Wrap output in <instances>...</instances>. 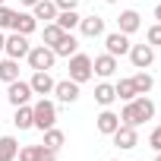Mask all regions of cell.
Segmentation results:
<instances>
[{"instance_id": "cell-35", "label": "cell", "mask_w": 161, "mask_h": 161, "mask_svg": "<svg viewBox=\"0 0 161 161\" xmlns=\"http://www.w3.org/2000/svg\"><path fill=\"white\" fill-rule=\"evenodd\" d=\"M3 44H7V38H3V32H0V51H3Z\"/></svg>"}, {"instance_id": "cell-2", "label": "cell", "mask_w": 161, "mask_h": 161, "mask_svg": "<svg viewBox=\"0 0 161 161\" xmlns=\"http://www.w3.org/2000/svg\"><path fill=\"white\" fill-rule=\"evenodd\" d=\"M32 117H35V126H38L41 133L51 130V126L57 123V108H54V101H47V98L35 101V104H32Z\"/></svg>"}, {"instance_id": "cell-18", "label": "cell", "mask_w": 161, "mask_h": 161, "mask_svg": "<svg viewBox=\"0 0 161 161\" xmlns=\"http://www.w3.org/2000/svg\"><path fill=\"white\" fill-rule=\"evenodd\" d=\"M76 47H79V41H76V38L66 32V35H63V38H60V41H57L51 51H54L57 57H73V54H76Z\"/></svg>"}, {"instance_id": "cell-15", "label": "cell", "mask_w": 161, "mask_h": 161, "mask_svg": "<svg viewBox=\"0 0 161 161\" xmlns=\"http://www.w3.org/2000/svg\"><path fill=\"white\" fill-rule=\"evenodd\" d=\"M139 19H142V16H139L136 10H123V13H120V19H117V32L133 35V32L139 29Z\"/></svg>"}, {"instance_id": "cell-8", "label": "cell", "mask_w": 161, "mask_h": 161, "mask_svg": "<svg viewBox=\"0 0 161 161\" xmlns=\"http://www.w3.org/2000/svg\"><path fill=\"white\" fill-rule=\"evenodd\" d=\"M114 145H120V148H136L139 145V136H136V126H126V123H120L114 133Z\"/></svg>"}, {"instance_id": "cell-24", "label": "cell", "mask_w": 161, "mask_h": 161, "mask_svg": "<svg viewBox=\"0 0 161 161\" xmlns=\"http://www.w3.org/2000/svg\"><path fill=\"white\" fill-rule=\"evenodd\" d=\"M133 86H136V92H139V95H148V92H152V86H155V79H152L145 69H139V73L133 76Z\"/></svg>"}, {"instance_id": "cell-37", "label": "cell", "mask_w": 161, "mask_h": 161, "mask_svg": "<svg viewBox=\"0 0 161 161\" xmlns=\"http://www.w3.org/2000/svg\"><path fill=\"white\" fill-rule=\"evenodd\" d=\"M155 161H161V152H158V158H155Z\"/></svg>"}, {"instance_id": "cell-26", "label": "cell", "mask_w": 161, "mask_h": 161, "mask_svg": "<svg viewBox=\"0 0 161 161\" xmlns=\"http://www.w3.org/2000/svg\"><path fill=\"white\" fill-rule=\"evenodd\" d=\"M114 98H117V92H114V86H108V82H101V86H95V101H98V104H104V108H108V104H111Z\"/></svg>"}, {"instance_id": "cell-33", "label": "cell", "mask_w": 161, "mask_h": 161, "mask_svg": "<svg viewBox=\"0 0 161 161\" xmlns=\"http://www.w3.org/2000/svg\"><path fill=\"white\" fill-rule=\"evenodd\" d=\"M19 3H22V7H35V3H38V0H19Z\"/></svg>"}, {"instance_id": "cell-10", "label": "cell", "mask_w": 161, "mask_h": 161, "mask_svg": "<svg viewBox=\"0 0 161 161\" xmlns=\"http://www.w3.org/2000/svg\"><path fill=\"white\" fill-rule=\"evenodd\" d=\"M29 86H32L35 95H51V92H54V79H51L47 69H35V76H32Z\"/></svg>"}, {"instance_id": "cell-39", "label": "cell", "mask_w": 161, "mask_h": 161, "mask_svg": "<svg viewBox=\"0 0 161 161\" xmlns=\"http://www.w3.org/2000/svg\"><path fill=\"white\" fill-rule=\"evenodd\" d=\"M114 161H117V158H114Z\"/></svg>"}, {"instance_id": "cell-21", "label": "cell", "mask_w": 161, "mask_h": 161, "mask_svg": "<svg viewBox=\"0 0 161 161\" xmlns=\"http://www.w3.org/2000/svg\"><path fill=\"white\" fill-rule=\"evenodd\" d=\"M57 13H60V10L54 7V0H38L32 16H35V19H47V22H51V19H57Z\"/></svg>"}, {"instance_id": "cell-7", "label": "cell", "mask_w": 161, "mask_h": 161, "mask_svg": "<svg viewBox=\"0 0 161 161\" xmlns=\"http://www.w3.org/2000/svg\"><path fill=\"white\" fill-rule=\"evenodd\" d=\"M3 51L13 57V60H22L32 47H29V41H25V35H19V32H13L10 38H7V44H3Z\"/></svg>"}, {"instance_id": "cell-12", "label": "cell", "mask_w": 161, "mask_h": 161, "mask_svg": "<svg viewBox=\"0 0 161 161\" xmlns=\"http://www.w3.org/2000/svg\"><path fill=\"white\" fill-rule=\"evenodd\" d=\"M35 25H38V19H35L32 13H13V25H10L13 32H19V35L29 38V35L35 32Z\"/></svg>"}, {"instance_id": "cell-29", "label": "cell", "mask_w": 161, "mask_h": 161, "mask_svg": "<svg viewBox=\"0 0 161 161\" xmlns=\"http://www.w3.org/2000/svg\"><path fill=\"white\" fill-rule=\"evenodd\" d=\"M145 38H148V44H152V47H155V44H161V22H158V25H152Z\"/></svg>"}, {"instance_id": "cell-19", "label": "cell", "mask_w": 161, "mask_h": 161, "mask_svg": "<svg viewBox=\"0 0 161 161\" xmlns=\"http://www.w3.org/2000/svg\"><path fill=\"white\" fill-rule=\"evenodd\" d=\"M19 155V142L13 136H0V161H16Z\"/></svg>"}, {"instance_id": "cell-32", "label": "cell", "mask_w": 161, "mask_h": 161, "mask_svg": "<svg viewBox=\"0 0 161 161\" xmlns=\"http://www.w3.org/2000/svg\"><path fill=\"white\" fill-rule=\"evenodd\" d=\"M76 3H79V0H54L57 10H76Z\"/></svg>"}, {"instance_id": "cell-31", "label": "cell", "mask_w": 161, "mask_h": 161, "mask_svg": "<svg viewBox=\"0 0 161 161\" xmlns=\"http://www.w3.org/2000/svg\"><path fill=\"white\" fill-rule=\"evenodd\" d=\"M148 145H152L155 152H161V126H155V130H152V136H148Z\"/></svg>"}, {"instance_id": "cell-11", "label": "cell", "mask_w": 161, "mask_h": 161, "mask_svg": "<svg viewBox=\"0 0 161 161\" xmlns=\"http://www.w3.org/2000/svg\"><path fill=\"white\" fill-rule=\"evenodd\" d=\"M54 95L66 104H73L79 98V82H73V79H63V82H54Z\"/></svg>"}, {"instance_id": "cell-25", "label": "cell", "mask_w": 161, "mask_h": 161, "mask_svg": "<svg viewBox=\"0 0 161 161\" xmlns=\"http://www.w3.org/2000/svg\"><path fill=\"white\" fill-rule=\"evenodd\" d=\"M114 92H117V98H123V101H133L139 92H136V86H133V79H120V82L114 86Z\"/></svg>"}, {"instance_id": "cell-4", "label": "cell", "mask_w": 161, "mask_h": 161, "mask_svg": "<svg viewBox=\"0 0 161 161\" xmlns=\"http://www.w3.org/2000/svg\"><path fill=\"white\" fill-rule=\"evenodd\" d=\"M25 57H29V66H32V69H51V66H54V60H57V54H54L47 44L32 47Z\"/></svg>"}, {"instance_id": "cell-38", "label": "cell", "mask_w": 161, "mask_h": 161, "mask_svg": "<svg viewBox=\"0 0 161 161\" xmlns=\"http://www.w3.org/2000/svg\"><path fill=\"white\" fill-rule=\"evenodd\" d=\"M0 7H3V0H0Z\"/></svg>"}, {"instance_id": "cell-34", "label": "cell", "mask_w": 161, "mask_h": 161, "mask_svg": "<svg viewBox=\"0 0 161 161\" xmlns=\"http://www.w3.org/2000/svg\"><path fill=\"white\" fill-rule=\"evenodd\" d=\"M155 19H158V22H161V7H155Z\"/></svg>"}, {"instance_id": "cell-6", "label": "cell", "mask_w": 161, "mask_h": 161, "mask_svg": "<svg viewBox=\"0 0 161 161\" xmlns=\"http://www.w3.org/2000/svg\"><path fill=\"white\" fill-rule=\"evenodd\" d=\"M130 60H133V66H136V69L152 66V60H155L152 44H130Z\"/></svg>"}, {"instance_id": "cell-5", "label": "cell", "mask_w": 161, "mask_h": 161, "mask_svg": "<svg viewBox=\"0 0 161 161\" xmlns=\"http://www.w3.org/2000/svg\"><path fill=\"white\" fill-rule=\"evenodd\" d=\"M35 92H32V86L29 82H10V89H7V98H10V104L13 108H19V104H29V98H32Z\"/></svg>"}, {"instance_id": "cell-16", "label": "cell", "mask_w": 161, "mask_h": 161, "mask_svg": "<svg viewBox=\"0 0 161 161\" xmlns=\"http://www.w3.org/2000/svg\"><path fill=\"white\" fill-rule=\"evenodd\" d=\"M79 29H82V35H86V38H98V35H104V19H101V16L79 19Z\"/></svg>"}, {"instance_id": "cell-22", "label": "cell", "mask_w": 161, "mask_h": 161, "mask_svg": "<svg viewBox=\"0 0 161 161\" xmlns=\"http://www.w3.org/2000/svg\"><path fill=\"white\" fill-rule=\"evenodd\" d=\"M54 22H57L63 32H69V29H76V25H79V13H76V10H60Z\"/></svg>"}, {"instance_id": "cell-13", "label": "cell", "mask_w": 161, "mask_h": 161, "mask_svg": "<svg viewBox=\"0 0 161 161\" xmlns=\"http://www.w3.org/2000/svg\"><path fill=\"white\" fill-rule=\"evenodd\" d=\"M104 44H108V54H111V57H117V54H130V38H126L123 32H111V35L104 38Z\"/></svg>"}, {"instance_id": "cell-9", "label": "cell", "mask_w": 161, "mask_h": 161, "mask_svg": "<svg viewBox=\"0 0 161 161\" xmlns=\"http://www.w3.org/2000/svg\"><path fill=\"white\" fill-rule=\"evenodd\" d=\"M19 161H57V152H51L44 145H25V148H19Z\"/></svg>"}, {"instance_id": "cell-36", "label": "cell", "mask_w": 161, "mask_h": 161, "mask_svg": "<svg viewBox=\"0 0 161 161\" xmlns=\"http://www.w3.org/2000/svg\"><path fill=\"white\" fill-rule=\"evenodd\" d=\"M104 3H117V0H104Z\"/></svg>"}, {"instance_id": "cell-23", "label": "cell", "mask_w": 161, "mask_h": 161, "mask_svg": "<svg viewBox=\"0 0 161 161\" xmlns=\"http://www.w3.org/2000/svg\"><path fill=\"white\" fill-rule=\"evenodd\" d=\"M13 123H16L19 130H32V126H35L32 108H29V104H19V108H16V120H13Z\"/></svg>"}, {"instance_id": "cell-1", "label": "cell", "mask_w": 161, "mask_h": 161, "mask_svg": "<svg viewBox=\"0 0 161 161\" xmlns=\"http://www.w3.org/2000/svg\"><path fill=\"white\" fill-rule=\"evenodd\" d=\"M152 117H155V104H152V98L136 95L133 101H126V108H123V114H120V123H126V126H139V123H145V120H152Z\"/></svg>"}, {"instance_id": "cell-28", "label": "cell", "mask_w": 161, "mask_h": 161, "mask_svg": "<svg viewBox=\"0 0 161 161\" xmlns=\"http://www.w3.org/2000/svg\"><path fill=\"white\" fill-rule=\"evenodd\" d=\"M41 145H44V148H51V152H57V148L63 145V133H60V130H54V126H51V130H44V142H41Z\"/></svg>"}, {"instance_id": "cell-30", "label": "cell", "mask_w": 161, "mask_h": 161, "mask_svg": "<svg viewBox=\"0 0 161 161\" xmlns=\"http://www.w3.org/2000/svg\"><path fill=\"white\" fill-rule=\"evenodd\" d=\"M10 25H13V10L0 7V29H10Z\"/></svg>"}, {"instance_id": "cell-17", "label": "cell", "mask_w": 161, "mask_h": 161, "mask_svg": "<svg viewBox=\"0 0 161 161\" xmlns=\"http://www.w3.org/2000/svg\"><path fill=\"white\" fill-rule=\"evenodd\" d=\"M95 120H98V133H104V136H111V133L120 126V117H117L114 111H101Z\"/></svg>"}, {"instance_id": "cell-14", "label": "cell", "mask_w": 161, "mask_h": 161, "mask_svg": "<svg viewBox=\"0 0 161 161\" xmlns=\"http://www.w3.org/2000/svg\"><path fill=\"white\" fill-rule=\"evenodd\" d=\"M92 73H98L101 79L114 76V73H117V57H111V54H101V57H95V60H92Z\"/></svg>"}, {"instance_id": "cell-20", "label": "cell", "mask_w": 161, "mask_h": 161, "mask_svg": "<svg viewBox=\"0 0 161 161\" xmlns=\"http://www.w3.org/2000/svg\"><path fill=\"white\" fill-rule=\"evenodd\" d=\"M0 79L10 86V82H16L19 79V60H13V57H7L3 63H0Z\"/></svg>"}, {"instance_id": "cell-27", "label": "cell", "mask_w": 161, "mask_h": 161, "mask_svg": "<svg viewBox=\"0 0 161 161\" xmlns=\"http://www.w3.org/2000/svg\"><path fill=\"white\" fill-rule=\"evenodd\" d=\"M63 35H66V32H63L57 22H47V25H44V44H47V47H54V44H57Z\"/></svg>"}, {"instance_id": "cell-3", "label": "cell", "mask_w": 161, "mask_h": 161, "mask_svg": "<svg viewBox=\"0 0 161 161\" xmlns=\"http://www.w3.org/2000/svg\"><path fill=\"white\" fill-rule=\"evenodd\" d=\"M69 79L73 82H89L92 79V57H86V54H73L69 57Z\"/></svg>"}]
</instances>
